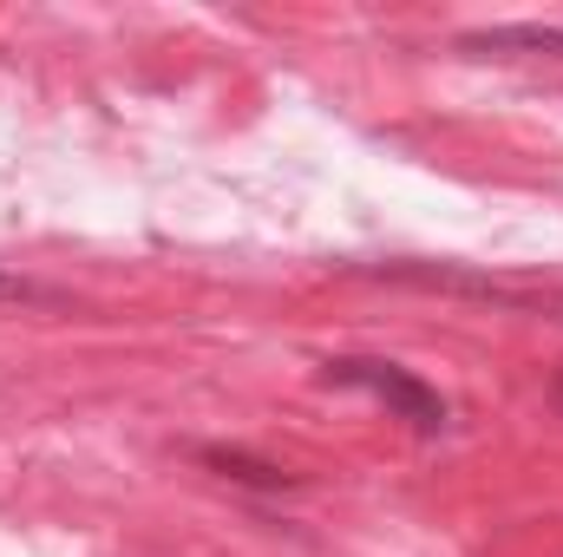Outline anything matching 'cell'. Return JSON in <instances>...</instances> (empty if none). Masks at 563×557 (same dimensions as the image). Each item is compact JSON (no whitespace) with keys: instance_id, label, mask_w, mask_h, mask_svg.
<instances>
[{"instance_id":"277c9868","label":"cell","mask_w":563,"mask_h":557,"mask_svg":"<svg viewBox=\"0 0 563 557\" xmlns=\"http://www.w3.org/2000/svg\"><path fill=\"white\" fill-rule=\"evenodd\" d=\"M0 308H40V315H53V308H73V295H66V288H53V282L20 276V270H7V263H0Z\"/></svg>"},{"instance_id":"6da1fadb","label":"cell","mask_w":563,"mask_h":557,"mask_svg":"<svg viewBox=\"0 0 563 557\" xmlns=\"http://www.w3.org/2000/svg\"><path fill=\"white\" fill-rule=\"evenodd\" d=\"M328 381H334V387H361V394H374L387 414L407 419L413 433H445V401H439V387H426L420 374H407V368H394V361L341 354V361H328Z\"/></svg>"},{"instance_id":"7a4b0ae2","label":"cell","mask_w":563,"mask_h":557,"mask_svg":"<svg viewBox=\"0 0 563 557\" xmlns=\"http://www.w3.org/2000/svg\"><path fill=\"white\" fill-rule=\"evenodd\" d=\"M197 466H210L217 479L250 485V492H295V485H301V472H288L276 459H256V452H243V446H197Z\"/></svg>"},{"instance_id":"5b68a950","label":"cell","mask_w":563,"mask_h":557,"mask_svg":"<svg viewBox=\"0 0 563 557\" xmlns=\"http://www.w3.org/2000/svg\"><path fill=\"white\" fill-rule=\"evenodd\" d=\"M387 276H400V282H420V288H459V295H492V302H511L498 282H485V276H459V270H420V263H394Z\"/></svg>"},{"instance_id":"3957f363","label":"cell","mask_w":563,"mask_h":557,"mask_svg":"<svg viewBox=\"0 0 563 557\" xmlns=\"http://www.w3.org/2000/svg\"><path fill=\"white\" fill-rule=\"evenodd\" d=\"M459 53H544V59H563V26H544V20H511V26H472L452 40Z\"/></svg>"}]
</instances>
